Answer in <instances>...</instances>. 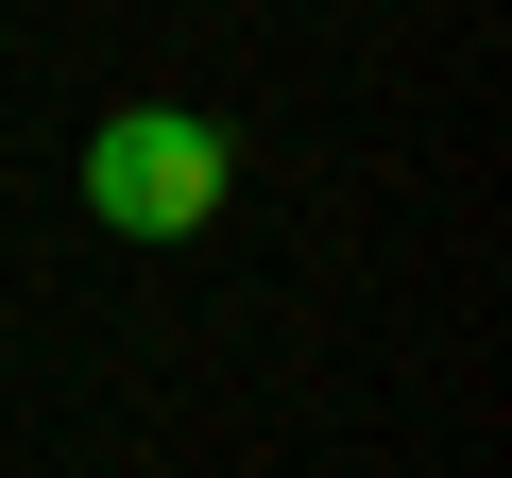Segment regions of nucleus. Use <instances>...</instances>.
Wrapping results in <instances>:
<instances>
[{
	"label": "nucleus",
	"instance_id": "f257e3e1",
	"mask_svg": "<svg viewBox=\"0 0 512 478\" xmlns=\"http://www.w3.org/2000/svg\"><path fill=\"white\" fill-rule=\"evenodd\" d=\"M222 188H239V154H222V120H188V103H120V120H86V222L103 239H205L222 222Z\"/></svg>",
	"mask_w": 512,
	"mask_h": 478
}]
</instances>
